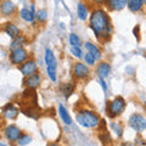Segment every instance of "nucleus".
Here are the masks:
<instances>
[{"label":"nucleus","mask_w":146,"mask_h":146,"mask_svg":"<svg viewBox=\"0 0 146 146\" xmlns=\"http://www.w3.org/2000/svg\"><path fill=\"white\" fill-rule=\"evenodd\" d=\"M89 27L99 39L106 40L112 34L111 21L106 11H104L102 9H95L91 12L89 18Z\"/></svg>","instance_id":"1"},{"label":"nucleus","mask_w":146,"mask_h":146,"mask_svg":"<svg viewBox=\"0 0 146 146\" xmlns=\"http://www.w3.org/2000/svg\"><path fill=\"white\" fill-rule=\"evenodd\" d=\"M76 119L84 128H99L101 124V119H100L99 115H96L94 111L90 110H80L77 112Z\"/></svg>","instance_id":"2"},{"label":"nucleus","mask_w":146,"mask_h":146,"mask_svg":"<svg viewBox=\"0 0 146 146\" xmlns=\"http://www.w3.org/2000/svg\"><path fill=\"white\" fill-rule=\"evenodd\" d=\"M127 106V102L125 100L123 99L122 96H117L112 100V101H108L107 102V106H106V113L108 115L110 118H115L121 116L125 110Z\"/></svg>","instance_id":"3"},{"label":"nucleus","mask_w":146,"mask_h":146,"mask_svg":"<svg viewBox=\"0 0 146 146\" xmlns=\"http://www.w3.org/2000/svg\"><path fill=\"white\" fill-rule=\"evenodd\" d=\"M128 124L133 130L141 133L146 129V117H144L140 113H133L129 117V121H128Z\"/></svg>","instance_id":"4"},{"label":"nucleus","mask_w":146,"mask_h":146,"mask_svg":"<svg viewBox=\"0 0 146 146\" xmlns=\"http://www.w3.org/2000/svg\"><path fill=\"white\" fill-rule=\"evenodd\" d=\"M27 60H28V52H27V50L23 48L12 50L10 52V61L12 65H15V66H21L22 63H25Z\"/></svg>","instance_id":"5"},{"label":"nucleus","mask_w":146,"mask_h":146,"mask_svg":"<svg viewBox=\"0 0 146 146\" xmlns=\"http://www.w3.org/2000/svg\"><path fill=\"white\" fill-rule=\"evenodd\" d=\"M21 134H22V131L16 124H9L4 128V135L11 143H16L18 138L21 136Z\"/></svg>","instance_id":"6"},{"label":"nucleus","mask_w":146,"mask_h":146,"mask_svg":"<svg viewBox=\"0 0 146 146\" xmlns=\"http://www.w3.org/2000/svg\"><path fill=\"white\" fill-rule=\"evenodd\" d=\"M72 72H73V76H74L77 79H84L86 77H89V74H90L89 66L85 65V63H82V62L74 63L73 68H72Z\"/></svg>","instance_id":"7"},{"label":"nucleus","mask_w":146,"mask_h":146,"mask_svg":"<svg viewBox=\"0 0 146 146\" xmlns=\"http://www.w3.org/2000/svg\"><path fill=\"white\" fill-rule=\"evenodd\" d=\"M36 70H38V66H36V62L34 60H27L20 66V71L25 77L34 74V73H36Z\"/></svg>","instance_id":"8"},{"label":"nucleus","mask_w":146,"mask_h":146,"mask_svg":"<svg viewBox=\"0 0 146 146\" xmlns=\"http://www.w3.org/2000/svg\"><path fill=\"white\" fill-rule=\"evenodd\" d=\"M18 113H20V110H18L13 104H7L5 107L3 108V115L5 118H7V119H16Z\"/></svg>","instance_id":"9"},{"label":"nucleus","mask_w":146,"mask_h":146,"mask_svg":"<svg viewBox=\"0 0 146 146\" xmlns=\"http://www.w3.org/2000/svg\"><path fill=\"white\" fill-rule=\"evenodd\" d=\"M40 83H42V76H40V73H38V72L29 77H27L25 79V84L27 88H29V89H36L40 85Z\"/></svg>","instance_id":"10"},{"label":"nucleus","mask_w":146,"mask_h":146,"mask_svg":"<svg viewBox=\"0 0 146 146\" xmlns=\"http://www.w3.org/2000/svg\"><path fill=\"white\" fill-rule=\"evenodd\" d=\"M0 11L3 16H12L16 11V5L11 0H3L1 5H0Z\"/></svg>","instance_id":"11"},{"label":"nucleus","mask_w":146,"mask_h":146,"mask_svg":"<svg viewBox=\"0 0 146 146\" xmlns=\"http://www.w3.org/2000/svg\"><path fill=\"white\" fill-rule=\"evenodd\" d=\"M3 31H4V33L7 34L11 39H15V38H17V36L21 35L20 28H18V27L15 23H12V22H7V23L4 26Z\"/></svg>","instance_id":"12"},{"label":"nucleus","mask_w":146,"mask_h":146,"mask_svg":"<svg viewBox=\"0 0 146 146\" xmlns=\"http://www.w3.org/2000/svg\"><path fill=\"white\" fill-rule=\"evenodd\" d=\"M106 5L112 11H121L128 6V0H107Z\"/></svg>","instance_id":"13"},{"label":"nucleus","mask_w":146,"mask_h":146,"mask_svg":"<svg viewBox=\"0 0 146 146\" xmlns=\"http://www.w3.org/2000/svg\"><path fill=\"white\" fill-rule=\"evenodd\" d=\"M44 60H45V63H46L48 68H55V70H57V60H56L55 55L52 54V51L49 48L45 49Z\"/></svg>","instance_id":"14"},{"label":"nucleus","mask_w":146,"mask_h":146,"mask_svg":"<svg viewBox=\"0 0 146 146\" xmlns=\"http://www.w3.org/2000/svg\"><path fill=\"white\" fill-rule=\"evenodd\" d=\"M110 72H111V66H110L108 62H100L96 67V73L100 78H107Z\"/></svg>","instance_id":"15"},{"label":"nucleus","mask_w":146,"mask_h":146,"mask_svg":"<svg viewBox=\"0 0 146 146\" xmlns=\"http://www.w3.org/2000/svg\"><path fill=\"white\" fill-rule=\"evenodd\" d=\"M20 17L25 22H27V23H34L35 13H34V11H32L31 9L23 7V9H21V11H20Z\"/></svg>","instance_id":"16"},{"label":"nucleus","mask_w":146,"mask_h":146,"mask_svg":"<svg viewBox=\"0 0 146 146\" xmlns=\"http://www.w3.org/2000/svg\"><path fill=\"white\" fill-rule=\"evenodd\" d=\"M84 46H85V49H86V51L90 52L95 58H96L98 61L101 60V56H102V55H101V51H100V49H99L95 44L90 43V42H86V43L84 44Z\"/></svg>","instance_id":"17"},{"label":"nucleus","mask_w":146,"mask_h":146,"mask_svg":"<svg viewBox=\"0 0 146 146\" xmlns=\"http://www.w3.org/2000/svg\"><path fill=\"white\" fill-rule=\"evenodd\" d=\"M145 1L144 0H128V9L131 12H139L144 7Z\"/></svg>","instance_id":"18"},{"label":"nucleus","mask_w":146,"mask_h":146,"mask_svg":"<svg viewBox=\"0 0 146 146\" xmlns=\"http://www.w3.org/2000/svg\"><path fill=\"white\" fill-rule=\"evenodd\" d=\"M58 115H60V117H61V119L66 123V124H68V125H71L72 124V118H71V116H70V113H68V111L66 110V107L63 106V105H58Z\"/></svg>","instance_id":"19"},{"label":"nucleus","mask_w":146,"mask_h":146,"mask_svg":"<svg viewBox=\"0 0 146 146\" xmlns=\"http://www.w3.org/2000/svg\"><path fill=\"white\" fill-rule=\"evenodd\" d=\"M88 7H86L83 3H78V5H77V15H78V18L82 21H85L86 18H88Z\"/></svg>","instance_id":"20"},{"label":"nucleus","mask_w":146,"mask_h":146,"mask_svg":"<svg viewBox=\"0 0 146 146\" xmlns=\"http://www.w3.org/2000/svg\"><path fill=\"white\" fill-rule=\"evenodd\" d=\"M74 89H76V85L73 84V82H70V83H66V84L62 85L61 93H62V95H63V96H65L66 99H68V98H70L71 95L73 94Z\"/></svg>","instance_id":"21"},{"label":"nucleus","mask_w":146,"mask_h":146,"mask_svg":"<svg viewBox=\"0 0 146 146\" xmlns=\"http://www.w3.org/2000/svg\"><path fill=\"white\" fill-rule=\"evenodd\" d=\"M25 38L22 35H20V36H17V38H15V39H12V42H11V44H10V46H9V49L11 50H16V49H20V48H22V45L25 44Z\"/></svg>","instance_id":"22"},{"label":"nucleus","mask_w":146,"mask_h":146,"mask_svg":"<svg viewBox=\"0 0 146 146\" xmlns=\"http://www.w3.org/2000/svg\"><path fill=\"white\" fill-rule=\"evenodd\" d=\"M35 18L39 23H45L48 20V11L45 10V9H39V10L35 12Z\"/></svg>","instance_id":"23"},{"label":"nucleus","mask_w":146,"mask_h":146,"mask_svg":"<svg viewBox=\"0 0 146 146\" xmlns=\"http://www.w3.org/2000/svg\"><path fill=\"white\" fill-rule=\"evenodd\" d=\"M110 127H111V129H112V131L116 134V136L117 138H121V136L123 135V127H122V124L121 123H116V122H112L111 124H110Z\"/></svg>","instance_id":"24"},{"label":"nucleus","mask_w":146,"mask_h":146,"mask_svg":"<svg viewBox=\"0 0 146 146\" xmlns=\"http://www.w3.org/2000/svg\"><path fill=\"white\" fill-rule=\"evenodd\" d=\"M18 146H26L32 143V136L29 134H21V136L16 141Z\"/></svg>","instance_id":"25"},{"label":"nucleus","mask_w":146,"mask_h":146,"mask_svg":"<svg viewBox=\"0 0 146 146\" xmlns=\"http://www.w3.org/2000/svg\"><path fill=\"white\" fill-rule=\"evenodd\" d=\"M99 138H100V140L102 141V144L105 145V146H107V145H110L112 143V140H111V135H110V133L106 130V129H104L101 133H100V135H99Z\"/></svg>","instance_id":"26"},{"label":"nucleus","mask_w":146,"mask_h":146,"mask_svg":"<svg viewBox=\"0 0 146 146\" xmlns=\"http://www.w3.org/2000/svg\"><path fill=\"white\" fill-rule=\"evenodd\" d=\"M68 40H70L71 46H80V38L74 33H71L68 36Z\"/></svg>","instance_id":"27"},{"label":"nucleus","mask_w":146,"mask_h":146,"mask_svg":"<svg viewBox=\"0 0 146 146\" xmlns=\"http://www.w3.org/2000/svg\"><path fill=\"white\" fill-rule=\"evenodd\" d=\"M84 61H85V63H88V66H94L95 65V61H96V58H95L90 52H86L84 55Z\"/></svg>","instance_id":"28"},{"label":"nucleus","mask_w":146,"mask_h":146,"mask_svg":"<svg viewBox=\"0 0 146 146\" xmlns=\"http://www.w3.org/2000/svg\"><path fill=\"white\" fill-rule=\"evenodd\" d=\"M71 52H72L73 56H76V57H78V58L84 57L83 56V51H82L80 46H71Z\"/></svg>","instance_id":"29"},{"label":"nucleus","mask_w":146,"mask_h":146,"mask_svg":"<svg viewBox=\"0 0 146 146\" xmlns=\"http://www.w3.org/2000/svg\"><path fill=\"white\" fill-rule=\"evenodd\" d=\"M48 76L52 82H56L57 76H56V70H55V68H48Z\"/></svg>","instance_id":"30"},{"label":"nucleus","mask_w":146,"mask_h":146,"mask_svg":"<svg viewBox=\"0 0 146 146\" xmlns=\"http://www.w3.org/2000/svg\"><path fill=\"white\" fill-rule=\"evenodd\" d=\"M133 33H134V36L136 38V40H140V26L136 25L133 29Z\"/></svg>","instance_id":"31"},{"label":"nucleus","mask_w":146,"mask_h":146,"mask_svg":"<svg viewBox=\"0 0 146 146\" xmlns=\"http://www.w3.org/2000/svg\"><path fill=\"white\" fill-rule=\"evenodd\" d=\"M98 80H99V83H100V85H101V88H102V90L105 91V93H106L107 91V85H106V83H105V79L104 78H98Z\"/></svg>","instance_id":"32"},{"label":"nucleus","mask_w":146,"mask_h":146,"mask_svg":"<svg viewBox=\"0 0 146 146\" xmlns=\"http://www.w3.org/2000/svg\"><path fill=\"white\" fill-rule=\"evenodd\" d=\"M93 1L94 3H96V4H106V1H107V0H93Z\"/></svg>","instance_id":"33"},{"label":"nucleus","mask_w":146,"mask_h":146,"mask_svg":"<svg viewBox=\"0 0 146 146\" xmlns=\"http://www.w3.org/2000/svg\"><path fill=\"white\" fill-rule=\"evenodd\" d=\"M121 146H133L131 144H129V143H124V144H122Z\"/></svg>","instance_id":"34"},{"label":"nucleus","mask_w":146,"mask_h":146,"mask_svg":"<svg viewBox=\"0 0 146 146\" xmlns=\"http://www.w3.org/2000/svg\"><path fill=\"white\" fill-rule=\"evenodd\" d=\"M48 146H60L58 144H48Z\"/></svg>","instance_id":"35"},{"label":"nucleus","mask_w":146,"mask_h":146,"mask_svg":"<svg viewBox=\"0 0 146 146\" xmlns=\"http://www.w3.org/2000/svg\"><path fill=\"white\" fill-rule=\"evenodd\" d=\"M0 146H6V145H5V144H4V143H3V141H1V143H0Z\"/></svg>","instance_id":"36"},{"label":"nucleus","mask_w":146,"mask_h":146,"mask_svg":"<svg viewBox=\"0 0 146 146\" xmlns=\"http://www.w3.org/2000/svg\"><path fill=\"white\" fill-rule=\"evenodd\" d=\"M144 1H145V5H146V0H144Z\"/></svg>","instance_id":"37"}]
</instances>
